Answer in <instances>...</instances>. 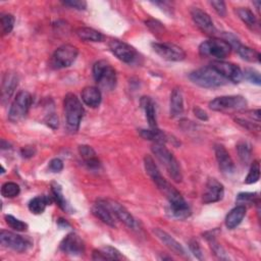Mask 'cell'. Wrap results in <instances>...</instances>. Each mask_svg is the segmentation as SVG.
I'll use <instances>...</instances> for the list:
<instances>
[{
    "label": "cell",
    "instance_id": "cell-17",
    "mask_svg": "<svg viewBox=\"0 0 261 261\" xmlns=\"http://www.w3.org/2000/svg\"><path fill=\"white\" fill-rule=\"evenodd\" d=\"M60 250L71 256H80L85 251L83 240L74 232H70L63 238L60 243Z\"/></svg>",
    "mask_w": 261,
    "mask_h": 261
},
{
    "label": "cell",
    "instance_id": "cell-49",
    "mask_svg": "<svg viewBox=\"0 0 261 261\" xmlns=\"http://www.w3.org/2000/svg\"><path fill=\"white\" fill-rule=\"evenodd\" d=\"M20 154L23 158H31L36 154V149L32 146H25V147L21 148Z\"/></svg>",
    "mask_w": 261,
    "mask_h": 261
},
{
    "label": "cell",
    "instance_id": "cell-36",
    "mask_svg": "<svg viewBox=\"0 0 261 261\" xmlns=\"http://www.w3.org/2000/svg\"><path fill=\"white\" fill-rule=\"evenodd\" d=\"M19 192H20L19 186L12 181L3 184L1 188V194L5 198H14L19 194Z\"/></svg>",
    "mask_w": 261,
    "mask_h": 261
},
{
    "label": "cell",
    "instance_id": "cell-46",
    "mask_svg": "<svg viewBox=\"0 0 261 261\" xmlns=\"http://www.w3.org/2000/svg\"><path fill=\"white\" fill-rule=\"evenodd\" d=\"M210 5L214 8V10L220 16H225L226 14V6L223 1H210Z\"/></svg>",
    "mask_w": 261,
    "mask_h": 261
},
{
    "label": "cell",
    "instance_id": "cell-18",
    "mask_svg": "<svg viewBox=\"0 0 261 261\" xmlns=\"http://www.w3.org/2000/svg\"><path fill=\"white\" fill-rule=\"evenodd\" d=\"M225 41L230 45L231 49L233 48L244 60L249 62H260V53L248 46L241 44L240 41L232 35H226Z\"/></svg>",
    "mask_w": 261,
    "mask_h": 261
},
{
    "label": "cell",
    "instance_id": "cell-45",
    "mask_svg": "<svg viewBox=\"0 0 261 261\" xmlns=\"http://www.w3.org/2000/svg\"><path fill=\"white\" fill-rule=\"evenodd\" d=\"M62 3L71 8H75L77 10H85L87 8V2L84 0H66L62 1Z\"/></svg>",
    "mask_w": 261,
    "mask_h": 261
},
{
    "label": "cell",
    "instance_id": "cell-12",
    "mask_svg": "<svg viewBox=\"0 0 261 261\" xmlns=\"http://www.w3.org/2000/svg\"><path fill=\"white\" fill-rule=\"evenodd\" d=\"M0 243L2 246L16 252H24L32 245V243L25 238L4 229L0 231Z\"/></svg>",
    "mask_w": 261,
    "mask_h": 261
},
{
    "label": "cell",
    "instance_id": "cell-7",
    "mask_svg": "<svg viewBox=\"0 0 261 261\" xmlns=\"http://www.w3.org/2000/svg\"><path fill=\"white\" fill-rule=\"evenodd\" d=\"M77 54L79 50L76 47L70 44H64L54 51L50 61L51 66L55 69L68 67L74 62Z\"/></svg>",
    "mask_w": 261,
    "mask_h": 261
},
{
    "label": "cell",
    "instance_id": "cell-50",
    "mask_svg": "<svg viewBox=\"0 0 261 261\" xmlns=\"http://www.w3.org/2000/svg\"><path fill=\"white\" fill-rule=\"evenodd\" d=\"M194 113H195V115L199 118V119H201V120H208V115H207V113L203 110V109H201L200 107H195L194 108Z\"/></svg>",
    "mask_w": 261,
    "mask_h": 261
},
{
    "label": "cell",
    "instance_id": "cell-44",
    "mask_svg": "<svg viewBox=\"0 0 261 261\" xmlns=\"http://www.w3.org/2000/svg\"><path fill=\"white\" fill-rule=\"evenodd\" d=\"M189 248L191 250V252L193 253V255L199 259V260H202L203 259V253H202V249L199 245V243L195 240V239H192L190 242H189Z\"/></svg>",
    "mask_w": 261,
    "mask_h": 261
},
{
    "label": "cell",
    "instance_id": "cell-16",
    "mask_svg": "<svg viewBox=\"0 0 261 261\" xmlns=\"http://www.w3.org/2000/svg\"><path fill=\"white\" fill-rule=\"evenodd\" d=\"M224 196V188L223 185L218 181L214 177L208 178L206 185H205V190L202 196V200L205 204H210V203H215L220 201Z\"/></svg>",
    "mask_w": 261,
    "mask_h": 261
},
{
    "label": "cell",
    "instance_id": "cell-22",
    "mask_svg": "<svg viewBox=\"0 0 261 261\" xmlns=\"http://www.w3.org/2000/svg\"><path fill=\"white\" fill-rule=\"evenodd\" d=\"M154 233L156 234V237L169 249L171 250L173 253L177 254V255H180L182 257H186L187 256V253H186V250L184 249V247L176 241L174 240L170 234H168L166 231L160 229V228H155L154 230Z\"/></svg>",
    "mask_w": 261,
    "mask_h": 261
},
{
    "label": "cell",
    "instance_id": "cell-3",
    "mask_svg": "<svg viewBox=\"0 0 261 261\" xmlns=\"http://www.w3.org/2000/svg\"><path fill=\"white\" fill-rule=\"evenodd\" d=\"M189 79L202 88H217L224 86L227 81L211 66L201 67L189 74Z\"/></svg>",
    "mask_w": 261,
    "mask_h": 261
},
{
    "label": "cell",
    "instance_id": "cell-35",
    "mask_svg": "<svg viewBox=\"0 0 261 261\" xmlns=\"http://www.w3.org/2000/svg\"><path fill=\"white\" fill-rule=\"evenodd\" d=\"M237 150H238V154H239L241 161L244 164H248L249 161L251 160V156H252L251 145L247 142H240L237 145Z\"/></svg>",
    "mask_w": 261,
    "mask_h": 261
},
{
    "label": "cell",
    "instance_id": "cell-38",
    "mask_svg": "<svg viewBox=\"0 0 261 261\" xmlns=\"http://www.w3.org/2000/svg\"><path fill=\"white\" fill-rule=\"evenodd\" d=\"M259 177H260V163L258 160H255V161H253L251 168L249 170V173L245 178V184H247V185L254 184V182L258 181Z\"/></svg>",
    "mask_w": 261,
    "mask_h": 261
},
{
    "label": "cell",
    "instance_id": "cell-48",
    "mask_svg": "<svg viewBox=\"0 0 261 261\" xmlns=\"http://www.w3.org/2000/svg\"><path fill=\"white\" fill-rule=\"evenodd\" d=\"M45 122L52 128H56L58 126V117L56 116V114L54 112H49L46 116H45Z\"/></svg>",
    "mask_w": 261,
    "mask_h": 261
},
{
    "label": "cell",
    "instance_id": "cell-20",
    "mask_svg": "<svg viewBox=\"0 0 261 261\" xmlns=\"http://www.w3.org/2000/svg\"><path fill=\"white\" fill-rule=\"evenodd\" d=\"M214 151H215V157H216L219 169L226 174L233 173L234 163L229 153L226 151V149L222 145H215Z\"/></svg>",
    "mask_w": 261,
    "mask_h": 261
},
{
    "label": "cell",
    "instance_id": "cell-34",
    "mask_svg": "<svg viewBox=\"0 0 261 261\" xmlns=\"http://www.w3.org/2000/svg\"><path fill=\"white\" fill-rule=\"evenodd\" d=\"M237 14L239 17L243 20V22L250 28L251 30H255V28L258 25L257 24V18L254 15V13L247 7H239L237 9Z\"/></svg>",
    "mask_w": 261,
    "mask_h": 261
},
{
    "label": "cell",
    "instance_id": "cell-19",
    "mask_svg": "<svg viewBox=\"0 0 261 261\" xmlns=\"http://www.w3.org/2000/svg\"><path fill=\"white\" fill-rule=\"evenodd\" d=\"M191 15H192V18H193L194 22L196 23V25L203 33H205L206 35H209V36H212L215 34L216 30L214 28L213 21L207 12L200 9L199 7H193L191 10Z\"/></svg>",
    "mask_w": 261,
    "mask_h": 261
},
{
    "label": "cell",
    "instance_id": "cell-42",
    "mask_svg": "<svg viewBox=\"0 0 261 261\" xmlns=\"http://www.w3.org/2000/svg\"><path fill=\"white\" fill-rule=\"evenodd\" d=\"M234 121L237 123H239L240 125H242L243 127L247 128L248 130H252V132H259L260 130V125L259 122H254V119H246L243 117H234Z\"/></svg>",
    "mask_w": 261,
    "mask_h": 261
},
{
    "label": "cell",
    "instance_id": "cell-5",
    "mask_svg": "<svg viewBox=\"0 0 261 261\" xmlns=\"http://www.w3.org/2000/svg\"><path fill=\"white\" fill-rule=\"evenodd\" d=\"M231 47L224 39L212 38L202 42L199 46V53L203 57H214L221 60L230 54Z\"/></svg>",
    "mask_w": 261,
    "mask_h": 261
},
{
    "label": "cell",
    "instance_id": "cell-26",
    "mask_svg": "<svg viewBox=\"0 0 261 261\" xmlns=\"http://www.w3.org/2000/svg\"><path fill=\"white\" fill-rule=\"evenodd\" d=\"M18 79L17 75L14 73H5L2 81V90H1V97L3 102L9 100L11 95L13 94L15 88L17 87Z\"/></svg>",
    "mask_w": 261,
    "mask_h": 261
},
{
    "label": "cell",
    "instance_id": "cell-8",
    "mask_svg": "<svg viewBox=\"0 0 261 261\" xmlns=\"http://www.w3.org/2000/svg\"><path fill=\"white\" fill-rule=\"evenodd\" d=\"M247 106V100L240 95L220 96L209 102L210 109L214 111H229L244 110Z\"/></svg>",
    "mask_w": 261,
    "mask_h": 261
},
{
    "label": "cell",
    "instance_id": "cell-4",
    "mask_svg": "<svg viewBox=\"0 0 261 261\" xmlns=\"http://www.w3.org/2000/svg\"><path fill=\"white\" fill-rule=\"evenodd\" d=\"M96 83L104 90H113L116 85V71L106 60H99L93 65Z\"/></svg>",
    "mask_w": 261,
    "mask_h": 261
},
{
    "label": "cell",
    "instance_id": "cell-13",
    "mask_svg": "<svg viewBox=\"0 0 261 261\" xmlns=\"http://www.w3.org/2000/svg\"><path fill=\"white\" fill-rule=\"evenodd\" d=\"M108 47L110 51L124 63H133L137 58V51L135 48L123 41L112 39L108 43Z\"/></svg>",
    "mask_w": 261,
    "mask_h": 261
},
{
    "label": "cell",
    "instance_id": "cell-29",
    "mask_svg": "<svg viewBox=\"0 0 261 261\" xmlns=\"http://www.w3.org/2000/svg\"><path fill=\"white\" fill-rule=\"evenodd\" d=\"M53 198L50 196L42 195V196H37L33 198L29 202V210L34 213V214H41L45 211L46 207L50 205L53 202Z\"/></svg>",
    "mask_w": 261,
    "mask_h": 261
},
{
    "label": "cell",
    "instance_id": "cell-1",
    "mask_svg": "<svg viewBox=\"0 0 261 261\" xmlns=\"http://www.w3.org/2000/svg\"><path fill=\"white\" fill-rule=\"evenodd\" d=\"M63 108L67 129L70 133H76L85 112L82 102L74 94L68 93L64 97Z\"/></svg>",
    "mask_w": 261,
    "mask_h": 261
},
{
    "label": "cell",
    "instance_id": "cell-9",
    "mask_svg": "<svg viewBox=\"0 0 261 261\" xmlns=\"http://www.w3.org/2000/svg\"><path fill=\"white\" fill-rule=\"evenodd\" d=\"M170 205V212L173 217L177 219H186L191 215V209L181 194L173 188L165 196Z\"/></svg>",
    "mask_w": 261,
    "mask_h": 261
},
{
    "label": "cell",
    "instance_id": "cell-30",
    "mask_svg": "<svg viewBox=\"0 0 261 261\" xmlns=\"http://www.w3.org/2000/svg\"><path fill=\"white\" fill-rule=\"evenodd\" d=\"M93 260H119L121 255L115 248L106 246L100 250H94L92 255Z\"/></svg>",
    "mask_w": 261,
    "mask_h": 261
},
{
    "label": "cell",
    "instance_id": "cell-28",
    "mask_svg": "<svg viewBox=\"0 0 261 261\" xmlns=\"http://www.w3.org/2000/svg\"><path fill=\"white\" fill-rule=\"evenodd\" d=\"M246 215V207L243 205H238L231 209L225 217V225L229 229L236 228L244 219Z\"/></svg>",
    "mask_w": 261,
    "mask_h": 261
},
{
    "label": "cell",
    "instance_id": "cell-39",
    "mask_svg": "<svg viewBox=\"0 0 261 261\" xmlns=\"http://www.w3.org/2000/svg\"><path fill=\"white\" fill-rule=\"evenodd\" d=\"M1 31H2V35H8L13 27H14V17L12 14L9 13H3L1 14Z\"/></svg>",
    "mask_w": 261,
    "mask_h": 261
},
{
    "label": "cell",
    "instance_id": "cell-31",
    "mask_svg": "<svg viewBox=\"0 0 261 261\" xmlns=\"http://www.w3.org/2000/svg\"><path fill=\"white\" fill-rule=\"evenodd\" d=\"M140 135L149 141H152L153 143L158 144H165L168 141V137L165 133H163L159 128H149V129H139Z\"/></svg>",
    "mask_w": 261,
    "mask_h": 261
},
{
    "label": "cell",
    "instance_id": "cell-10",
    "mask_svg": "<svg viewBox=\"0 0 261 261\" xmlns=\"http://www.w3.org/2000/svg\"><path fill=\"white\" fill-rule=\"evenodd\" d=\"M210 66L226 81H230L234 84H238L243 79V72L241 68L237 64H233L231 62L214 60L211 62Z\"/></svg>",
    "mask_w": 261,
    "mask_h": 261
},
{
    "label": "cell",
    "instance_id": "cell-27",
    "mask_svg": "<svg viewBox=\"0 0 261 261\" xmlns=\"http://www.w3.org/2000/svg\"><path fill=\"white\" fill-rule=\"evenodd\" d=\"M141 106L145 111V116L150 128H158L156 119V110L154 101L150 97H143L141 99Z\"/></svg>",
    "mask_w": 261,
    "mask_h": 261
},
{
    "label": "cell",
    "instance_id": "cell-24",
    "mask_svg": "<svg viewBox=\"0 0 261 261\" xmlns=\"http://www.w3.org/2000/svg\"><path fill=\"white\" fill-rule=\"evenodd\" d=\"M169 112L172 117L179 116L184 112V97L179 88H174L170 94Z\"/></svg>",
    "mask_w": 261,
    "mask_h": 261
},
{
    "label": "cell",
    "instance_id": "cell-37",
    "mask_svg": "<svg viewBox=\"0 0 261 261\" xmlns=\"http://www.w3.org/2000/svg\"><path fill=\"white\" fill-rule=\"evenodd\" d=\"M236 201L243 206H245V204H259V196L257 193H240Z\"/></svg>",
    "mask_w": 261,
    "mask_h": 261
},
{
    "label": "cell",
    "instance_id": "cell-33",
    "mask_svg": "<svg viewBox=\"0 0 261 261\" xmlns=\"http://www.w3.org/2000/svg\"><path fill=\"white\" fill-rule=\"evenodd\" d=\"M51 193H52V198L53 200L57 203V205L65 212L71 213V208L70 206L67 204L63 193H62V189L60 187L59 184L57 182H52L51 185Z\"/></svg>",
    "mask_w": 261,
    "mask_h": 261
},
{
    "label": "cell",
    "instance_id": "cell-6",
    "mask_svg": "<svg viewBox=\"0 0 261 261\" xmlns=\"http://www.w3.org/2000/svg\"><path fill=\"white\" fill-rule=\"evenodd\" d=\"M32 95L27 91H19L8 111V119L12 122H18L27 114L32 105Z\"/></svg>",
    "mask_w": 261,
    "mask_h": 261
},
{
    "label": "cell",
    "instance_id": "cell-32",
    "mask_svg": "<svg viewBox=\"0 0 261 261\" xmlns=\"http://www.w3.org/2000/svg\"><path fill=\"white\" fill-rule=\"evenodd\" d=\"M77 37L83 40V41H89V42H101L103 40V35L92 29V28H87V27H83V28H79L75 31Z\"/></svg>",
    "mask_w": 261,
    "mask_h": 261
},
{
    "label": "cell",
    "instance_id": "cell-2",
    "mask_svg": "<svg viewBox=\"0 0 261 261\" xmlns=\"http://www.w3.org/2000/svg\"><path fill=\"white\" fill-rule=\"evenodd\" d=\"M152 152L158 161L164 166L170 177L176 182L181 181L182 173L180 165L173 154L164 146V144L154 143L152 146Z\"/></svg>",
    "mask_w": 261,
    "mask_h": 261
},
{
    "label": "cell",
    "instance_id": "cell-52",
    "mask_svg": "<svg viewBox=\"0 0 261 261\" xmlns=\"http://www.w3.org/2000/svg\"><path fill=\"white\" fill-rule=\"evenodd\" d=\"M256 6H257V9H259V7H260V4H261V2L260 1H255V2H253Z\"/></svg>",
    "mask_w": 261,
    "mask_h": 261
},
{
    "label": "cell",
    "instance_id": "cell-51",
    "mask_svg": "<svg viewBox=\"0 0 261 261\" xmlns=\"http://www.w3.org/2000/svg\"><path fill=\"white\" fill-rule=\"evenodd\" d=\"M146 24L149 27V28H153L154 29V32H157L158 30H161L163 28V25L157 21V20H154V19H151V20H147L146 21Z\"/></svg>",
    "mask_w": 261,
    "mask_h": 261
},
{
    "label": "cell",
    "instance_id": "cell-21",
    "mask_svg": "<svg viewBox=\"0 0 261 261\" xmlns=\"http://www.w3.org/2000/svg\"><path fill=\"white\" fill-rule=\"evenodd\" d=\"M92 212L97 218H99L105 224H107L111 227L115 226V217L113 216V214L111 213L109 208L106 206L103 199H99L95 203V205L92 208Z\"/></svg>",
    "mask_w": 261,
    "mask_h": 261
},
{
    "label": "cell",
    "instance_id": "cell-43",
    "mask_svg": "<svg viewBox=\"0 0 261 261\" xmlns=\"http://www.w3.org/2000/svg\"><path fill=\"white\" fill-rule=\"evenodd\" d=\"M243 77L248 80L249 82L255 84V85H260L261 84V76L258 70L254 68H246L243 73Z\"/></svg>",
    "mask_w": 261,
    "mask_h": 261
},
{
    "label": "cell",
    "instance_id": "cell-40",
    "mask_svg": "<svg viewBox=\"0 0 261 261\" xmlns=\"http://www.w3.org/2000/svg\"><path fill=\"white\" fill-rule=\"evenodd\" d=\"M4 219H5L6 223H7L11 228H13V229L16 230V231H24V230H27V228H28V224H27L25 222H23V221H21V220L15 218L14 216H12V215H10V214H6V215L4 216Z\"/></svg>",
    "mask_w": 261,
    "mask_h": 261
},
{
    "label": "cell",
    "instance_id": "cell-23",
    "mask_svg": "<svg viewBox=\"0 0 261 261\" xmlns=\"http://www.w3.org/2000/svg\"><path fill=\"white\" fill-rule=\"evenodd\" d=\"M79 153L84 160V163L90 169H97L100 166V160L97 157L95 150L88 145H80Z\"/></svg>",
    "mask_w": 261,
    "mask_h": 261
},
{
    "label": "cell",
    "instance_id": "cell-25",
    "mask_svg": "<svg viewBox=\"0 0 261 261\" xmlns=\"http://www.w3.org/2000/svg\"><path fill=\"white\" fill-rule=\"evenodd\" d=\"M101 92L98 88L96 87H86L84 88V90L82 91V100L83 102L92 108L98 107L99 104L101 103Z\"/></svg>",
    "mask_w": 261,
    "mask_h": 261
},
{
    "label": "cell",
    "instance_id": "cell-47",
    "mask_svg": "<svg viewBox=\"0 0 261 261\" xmlns=\"http://www.w3.org/2000/svg\"><path fill=\"white\" fill-rule=\"evenodd\" d=\"M48 168L52 172H60L63 169V162L59 158H54L49 162Z\"/></svg>",
    "mask_w": 261,
    "mask_h": 261
},
{
    "label": "cell",
    "instance_id": "cell-15",
    "mask_svg": "<svg viewBox=\"0 0 261 261\" xmlns=\"http://www.w3.org/2000/svg\"><path fill=\"white\" fill-rule=\"evenodd\" d=\"M144 166L147 174L149 177L153 180V182L156 185V187L159 189V191L163 194L171 185L162 176L161 172L159 171V168L155 164L153 158L149 155H146L144 158Z\"/></svg>",
    "mask_w": 261,
    "mask_h": 261
},
{
    "label": "cell",
    "instance_id": "cell-14",
    "mask_svg": "<svg viewBox=\"0 0 261 261\" xmlns=\"http://www.w3.org/2000/svg\"><path fill=\"white\" fill-rule=\"evenodd\" d=\"M103 201L116 219L123 222L129 228H133V229L137 228L138 224L136 222V219L127 211V209L125 207H123L121 204H119L118 202L111 200V199H103Z\"/></svg>",
    "mask_w": 261,
    "mask_h": 261
},
{
    "label": "cell",
    "instance_id": "cell-41",
    "mask_svg": "<svg viewBox=\"0 0 261 261\" xmlns=\"http://www.w3.org/2000/svg\"><path fill=\"white\" fill-rule=\"evenodd\" d=\"M207 241L210 244V247L213 251V253L219 258V259H226V255H225V251L223 250V248L219 245V243L215 240V238L213 236H208L206 237Z\"/></svg>",
    "mask_w": 261,
    "mask_h": 261
},
{
    "label": "cell",
    "instance_id": "cell-11",
    "mask_svg": "<svg viewBox=\"0 0 261 261\" xmlns=\"http://www.w3.org/2000/svg\"><path fill=\"white\" fill-rule=\"evenodd\" d=\"M153 50L163 59L169 61H181L186 57L182 48L171 43H152Z\"/></svg>",
    "mask_w": 261,
    "mask_h": 261
}]
</instances>
